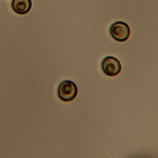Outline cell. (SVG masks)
<instances>
[{
	"mask_svg": "<svg viewBox=\"0 0 158 158\" xmlns=\"http://www.w3.org/2000/svg\"><path fill=\"white\" fill-rule=\"evenodd\" d=\"M13 10L18 15H25L32 8L31 0H13Z\"/></svg>",
	"mask_w": 158,
	"mask_h": 158,
	"instance_id": "obj_4",
	"label": "cell"
},
{
	"mask_svg": "<svg viewBox=\"0 0 158 158\" xmlns=\"http://www.w3.org/2000/svg\"><path fill=\"white\" fill-rule=\"evenodd\" d=\"M57 94L61 100L64 102H70L77 97L78 88L73 81L65 80L60 83L57 89Z\"/></svg>",
	"mask_w": 158,
	"mask_h": 158,
	"instance_id": "obj_1",
	"label": "cell"
},
{
	"mask_svg": "<svg viewBox=\"0 0 158 158\" xmlns=\"http://www.w3.org/2000/svg\"><path fill=\"white\" fill-rule=\"evenodd\" d=\"M110 33L112 38L116 41L126 42L130 36V27L125 22L118 21L111 24Z\"/></svg>",
	"mask_w": 158,
	"mask_h": 158,
	"instance_id": "obj_2",
	"label": "cell"
},
{
	"mask_svg": "<svg viewBox=\"0 0 158 158\" xmlns=\"http://www.w3.org/2000/svg\"><path fill=\"white\" fill-rule=\"evenodd\" d=\"M102 72L110 77L118 75L122 70L120 61L113 56H107L101 62Z\"/></svg>",
	"mask_w": 158,
	"mask_h": 158,
	"instance_id": "obj_3",
	"label": "cell"
}]
</instances>
